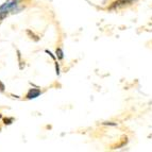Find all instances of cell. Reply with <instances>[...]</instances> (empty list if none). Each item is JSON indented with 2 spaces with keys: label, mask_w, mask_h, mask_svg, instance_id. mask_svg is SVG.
<instances>
[{
  "label": "cell",
  "mask_w": 152,
  "mask_h": 152,
  "mask_svg": "<svg viewBox=\"0 0 152 152\" xmlns=\"http://www.w3.org/2000/svg\"><path fill=\"white\" fill-rule=\"evenodd\" d=\"M134 0H115L112 5L110 7V10H115V9H119V7H122L127 4L133 2Z\"/></svg>",
  "instance_id": "cell-1"
},
{
  "label": "cell",
  "mask_w": 152,
  "mask_h": 152,
  "mask_svg": "<svg viewBox=\"0 0 152 152\" xmlns=\"http://www.w3.org/2000/svg\"><path fill=\"white\" fill-rule=\"evenodd\" d=\"M42 94V92L37 88H31L27 94V99H34V98H37L39 95Z\"/></svg>",
  "instance_id": "cell-2"
},
{
  "label": "cell",
  "mask_w": 152,
  "mask_h": 152,
  "mask_svg": "<svg viewBox=\"0 0 152 152\" xmlns=\"http://www.w3.org/2000/svg\"><path fill=\"white\" fill-rule=\"evenodd\" d=\"M55 54H57V57L59 60H63L64 57V52L61 48H57V51H55Z\"/></svg>",
  "instance_id": "cell-3"
},
{
  "label": "cell",
  "mask_w": 152,
  "mask_h": 152,
  "mask_svg": "<svg viewBox=\"0 0 152 152\" xmlns=\"http://www.w3.org/2000/svg\"><path fill=\"white\" fill-rule=\"evenodd\" d=\"M3 122H4V124H11L13 122V118H4Z\"/></svg>",
  "instance_id": "cell-4"
},
{
  "label": "cell",
  "mask_w": 152,
  "mask_h": 152,
  "mask_svg": "<svg viewBox=\"0 0 152 152\" xmlns=\"http://www.w3.org/2000/svg\"><path fill=\"white\" fill-rule=\"evenodd\" d=\"M7 14H9V12H2V13H0V20L4 19L7 16Z\"/></svg>",
  "instance_id": "cell-5"
},
{
  "label": "cell",
  "mask_w": 152,
  "mask_h": 152,
  "mask_svg": "<svg viewBox=\"0 0 152 152\" xmlns=\"http://www.w3.org/2000/svg\"><path fill=\"white\" fill-rule=\"evenodd\" d=\"M55 72H57V74L59 76L60 74V66H59V63H55Z\"/></svg>",
  "instance_id": "cell-6"
},
{
  "label": "cell",
  "mask_w": 152,
  "mask_h": 152,
  "mask_svg": "<svg viewBox=\"0 0 152 152\" xmlns=\"http://www.w3.org/2000/svg\"><path fill=\"white\" fill-rule=\"evenodd\" d=\"M4 89H5V86H4V84L2 82L0 81V91H1V92H4Z\"/></svg>",
  "instance_id": "cell-7"
},
{
  "label": "cell",
  "mask_w": 152,
  "mask_h": 152,
  "mask_svg": "<svg viewBox=\"0 0 152 152\" xmlns=\"http://www.w3.org/2000/svg\"><path fill=\"white\" fill-rule=\"evenodd\" d=\"M45 52H46V53H47V54H49V55H50V57H52L53 60H55V57H54V55H53L52 53L50 52L49 50H45Z\"/></svg>",
  "instance_id": "cell-8"
},
{
  "label": "cell",
  "mask_w": 152,
  "mask_h": 152,
  "mask_svg": "<svg viewBox=\"0 0 152 152\" xmlns=\"http://www.w3.org/2000/svg\"><path fill=\"white\" fill-rule=\"evenodd\" d=\"M103 124H105V126H117V124H114V122H103Z\"/></svg>",
  "instance_id": "cell-9"
},
{
  "label": "cell",
  "mask_w": 152,
  "mask_h": 152,
  "mask_svg": "<svg viewBox=\"0 0 152 152\" xmlns=\"http://www.w3.org/2000/svg\"><path fill=\"white\" fill-rule=\"evenodd\" d=\"M0 118H1V114H0Z\"/></svg>",
  "instance_id": "cell-10"
}]
</instances>
